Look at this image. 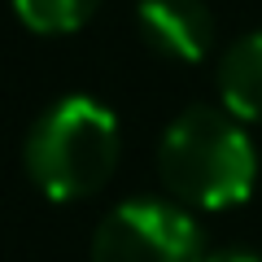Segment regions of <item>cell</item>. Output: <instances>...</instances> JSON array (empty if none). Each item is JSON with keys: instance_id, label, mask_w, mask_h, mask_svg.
I'll list each match as a JSON object with an SVG mask.
<instances>
[{"instance_id": "obj_4", "label": "cell", "mask_w": 262, "mask_h": 262, "mask_svg": "<svg viewBox=\"0 0 262 262\" xmlns=\"http://www.w3.org/2000/svg\"><path fill=\"white\" fill-rule=\"evenodd\" d=\"M136 27L153 53L170 61H201L214 39V13L206 0H140Z\"/></svg>"}, {"instance_id": "obj_7", "label": "cell", "mask_w": 262, "mask_h": 262, "mask_svg": "<svg viewBox=\"0 0 262 262\" xmlns=\"http://www.w3.org/2000/svg\"><path fill=\"white\" fill-rule=\"evenodd\" d=\"M206 262H262V258L249 253V249H223V253H210Z\"/></svg>"}, {"instance_id": "obj_5", "label": "cell", "mask_w": 262, "mask_h": 262, "mask_svg": "<svg viewBox=\"0 0 262 262\" xmlns=\"http://www.w3.org/2000/svg\"><path fill=\"white\" fill-rule=\"evenodd\" d=\"M219 92L223 110H232L241 122H262V31L227 48L219 66Z\"/></svg>"}, {"instance_id": "obj_1", "label": "cell", "mask_w": 262, "mask_h": 262, "mask_svg": "<svg viewBox=\"0 0 262 262\" xmlns=\"http://www.w3.org/2000/svg\"><path fill=\"white\" fill-rule=\"evenodd\" d=\"M158 170L179 201L227 210L249 201L258 184V149L232 110L192 105L162 131Z\"/></svg>"}, {"instance_id": "obj_6", "label": "cell", "mask_w": 262, "mask_h": 262, "mask_svg": "<svg viewBox=\"0 0 262 262\" xmlns=\"http://www.w3.org/2000/svg\"><path fill=\"white\" fill-rule=\"evenodd\" d=\"M9 5L35 35H70L96 13L101 0H9Z\"/></svg>"}, {"instance_id": "obj_3", "label": "cell", "mask_w": 262, "mask_h": 262, "mask_svg": "<svg viewBox=\"0 0 262 262\" xmlns=\"http://www.w3.org/2000/svg\"><path fill=\"white\" fill-rule=\"evenodd\" d=\"M92 262H206L192 214L158 196H131L101 219Z\"/></svg>"}, {"instance_id": "obj_2", "label": "cell", "mask_w": 262, "mask_h": 262, "mask_svg": "<svg viewBox=\"0 0 262 262\" xmlns=\"http://www.w3.org/2000/svg\"><path fill=\"white\" fill-rule=\"evenodd\" d=\"M118 118L96 96H61L27 131V175L48 201H83L110 184L118 166Z\"/></svg>"}]
</instances>
